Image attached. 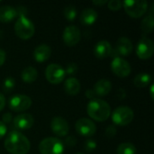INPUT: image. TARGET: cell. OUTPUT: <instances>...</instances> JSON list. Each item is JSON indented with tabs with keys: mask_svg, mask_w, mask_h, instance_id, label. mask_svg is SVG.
Returning a JSON list of instances; mask_svg holds the SVG:
<instances>
[{
	"mask_svg": "<svg viewBox=\"0 0 154 154\" xmlns=\"http://www.w3.org/2000/svg\"><path fill=\"white\" fill-rule=\"evenodd\" d=\"M5 148L11 154H27L30 152V141L18 131H12L5 140Z\"/></svg>",
	"mask_w": 154,
	"mask_h": 154,
	"instance_id": "cell-1",
	"label": "cell"
},
{
	"mask_svg": "<svg viewBox=\"0 0 154 154\" xmlns=\"http://www.w3.org/2000/svg\"><path fill=\"white\" fill-rule=\"evenodd\" d=\"M88 115L97 122L106 121L111 115L110 106L104 100L95 98L89 101L87 106Z\"/></svg>",
	"mask_w": 154,
	"mask_h": 154,
	"instance_id": "cell-2",
	"label": "cell"
},
{
	"mask_svg": "<svg viewBox=\"0 0 154 154\" xmlns=\"http://www.w3.org/2000/svg\"><path fill=\"white\" fill-rule=\"evenodd\" d=\"M14 32L20 39L28 40L34 34V24L25 14H18V18L14 23Z\"/></svg>",
	"mask_w": 154,
	"mask_h": 154,
	"instance_id": "cell-3",
	"label": "cell"
},
{
	"mask_svg": "<svg viewBox=\"0 0 154 154\" xmlns=\"http://www.w3.org/2000/svg\"><path fill=\"white\" fill-rule=\"evenodd\" d=\"M122 3L126 14L133 18L143 16L148 10V3L145 0H125Z\"/></svg>",
	"mask_w": 154,
	"mask_h": 154,
	"instance_id": "cell-4",
	"label": "cell"
},
{
	"mask_svg": "<svg viewBox=\"0 0 154 154\" xmlns=\"http://www.w3.org/2000/svg\"><path fill=\"white\" fill-rule=\"evenodd\" d=\"M41 154H63L64 144L55 137H48L43 139L39 144Z\"/></svg>",
	"mask_w": 154,
	"mask_h": 154,
	"instance_id": "cell-5",
	"label": "cell"
},
{
	"mask_svg": "<svg viewBox=\"0 0 154 154\" xmlns=\"http://www.w3.org/2000/svg\"><path fill=\"white\" fill-rule=\"evenodd\" d=\"M134 111L129 106H125L116 107L112 113L113 123L120 126H125L129 125L134 120Z\"/></svg>",
	"mask_w": 154,
	"mask_h": 154,
	"instance_id": "cell-6",
	"label": "cell"
},
{
	"mask_svg": "<svg viewBox=\"0 0 154 154\" xmlns=\"http://www.w3.org/2000/svg\"><path fill=\"white\" fill-rule=\"evenodd\" d=\"M66 73L65 69L59 64L52 63L48 65L45 69V77L46 79L51 84H60L65 79Z\"/></svg>",
	"mask_w": 154,
	"mask_h": 154,
	"instance_id": "cell-7",
	"label": "cell"
},
{
	"mask_svg": "<svg viewBox=\"0 0 154 154\" xmlns=\"http://www.w3.org/2000/svg\"><path fill=\"white\" fill-rule=\"evenodd\" d=\"M8 105L14 112H23L29 109L32 106V99L25 95L18 94L10 97Z\"/></svg>",
	"mask_w": 154,
	"mask_h": 154,
	"instance_id": "cell-8",
	"label": "cell"
},
{
	"mask_svg": "<svg viewBox=\"0 0 154 154\" xmlns=\"http://www.w3.org/2000/svg\"><path fill=\"white\" fill-rule=\"evenodd\" d=\"M153 42L147 37H143L137 43V47H136L137 56L141 60H149L153 55Z\"/></svg>",
	"mask_w": 154,
	"mask_h": 154,
	"instance_id": "cell-9",
	"label": "cell"
},
{
	"mask_svg": "<svg viewBox=\"0 0 154 154\" xmlns=\"http://www.w3.org/2000/svg\"><path fill=\"white\" fill-rule=\"evenodd\" d=\"M111 69L119 78L128 77L131 73L130 63L121 57H116L111 62Z\"/></svg>",
	"mask_w": 154,
	"mask_h": 154,
	"instance_id": "cell-10",
	"label": "cell"
},
{
	"mask_svg": "<svg viewBox=\"0 0 154 154\" xmlns=\"http://www.w3.org/2000/svg\"><path fill=\"white\" fill-rule=\"evenodd\" d=\"M75 129L79 135L84 137H91L96 134L97 126L95 123L90 119L81 118L76 122Z\"/></svg>",
	"mask_w": 154,
	"mask_h": 154,
	"instance_id": "cell-11",
	"label": "cell"
},
{
	"mask_svg": "<svg viewBox=\"0 0 154 154\" xmlns=\"http://www.w3.org/2000/svg\"><path fill=\"white\" fill-rule=\"evenodd\" d=\"M62 38L67 46H75L80 41V30L75 25H69L65 28Z\"/></svg>",
	"mask_w": 154,
	"mask_h": 154,
	"instance_id": "cell-12",
	"label": "cell"
},
{
	"mask_svg": "<svg viewBox=\"0 0 154 154\" xmlns=\"http://www.w3.org/2000/svg\"><path fill=\"white\" fill-rule=\"evenodd\" d=\"M51 128L52 133L59 137L66 136L69 134V130L68 122L64 118L60 116H56L51 120Z\"/></svg>",
	"mask_w": 154,
	"mask_h": 154,
	"instance_id": "cell-13",
	"label": "cell"
},
{
	"mask_svg": "<svg viewBox=\"0 0 154 154\" xmlns=\"http://www.w3.org/2000/svg\"><path fill=\"white\" fill-rule=\"evenodd\" d=\"M34 123L33 116L30 114H20L14 118V125L20 131L30 129Z\"/></svg>",
	"mask_w": 154,
	"mask_h": 154,
	"instance_id": "cell-14",
	"label": "cell"
},
{
	"mask_svg": "<svg viewBox=\"0 0 154 154\" xmlns=\"http://www.w3.org/2000/svg\"><path fill=\"white\" fill-rule=\"evenodd\" d=\"M112 53V46L109 42L102 40L94 47V54L98 59H105Z\"/></svg>",
	"mask_w": 154,
	"mask_h": 154,
	"instance_id": "cell-15",
	"label": "cell"
},
{
	"mask_svg": "<svg viewBox=\"0 0 154 154\" xmlns=\"http://www.w3.org/2000/svg\"><path fill=\"white\" fill-rule=\"evenodd\" d=\"M112 90V83L106 79H99L95 85L93 91L97 97H106Z\"/></svg>",
	"mask_w": 154,
	"mask_h": 154,
	"instance_id": "cell-16",
	"label": "cell"
},
{
	"mask_svg": "<svg viewBox=\"0 0 154 154\" xmlns=\"http://www.w3.org/2000/svg\"><path fill=\"white\" fill-rule=\"evenodd\" d=\"M51 55V49L46 44L38 45L33 51V58L37 62L46 61Z\"/></svg>",
	"mask_w": 154,
	"mask_h": 154,
	"instance_id": "cell-17",
	"label": "cell"
},
{
	"mask_svg": "<svg viewBox=\"0 0 154 154\" xmlns=\"http://www.w3.org/2000/svg\"><path fill=\"white\" fill-rule=\"evenodd\" d=\"M18 15L17 10L11 5H3L0 7V22L9 23Z\"/></svg>",
	"mask_w": 154,
	"mask_h": 154,
	"instance_id": "cell-18",
	"label": "cell"
},
{
	"mask_svg": "<svg viewBox=\"0 0 154 154\" xmlns=\"http://www.w3.org/2000/svg\"><path fill=\"white\" fill-rule=\"evenodd\" d=\"M116 51L122 56H127L133 51V43L126 37H120L116 42Z\"/></svg>",
	"mask_w": 154,
	"mask_h": 154,
	"instance_id": "cell-19",
	"label": "cell"
},
{
	"mask_svg": "<svg viewBox=\"0 0 154 154\" xmlns=\"http://www.w3.org/2000/svg\"><path fill=\"white\" fill-rule=\"evenodd\" d=\"M65 92L69 96H76L80 91V83L75 78H69L64 82Z\"/></svg>",
	"mask_w": 154,
	"mask_h": 154,
	"instance_id": "cell-20",
	"label": "cell"
},
{
	"mask_svg": "<svg viewBox=\"0 0 154 154\" xmlns=\"http://www.w3.org/2000/svg\"><path fill=\"white\" fill-rule=\"evenodd\" d=\"M97 19V13L93 8H86L80 14V22L85 25L93 24Z\"/></svg>",
	"mask_w": 154,
	"mask_h": 154,
	"instance_id": "cell-21",
	"label": "cell"
},
{
	"mask_svg": "<svg viewBox=\"0 0 154 154\" xmlns=\"http://www.w3.org/2000/svg\"><path fill=\"white\" fill-rule=\"evenodd\" d=\"M38 76V72L36 70V69H34L33 67H27L25 68L21 74V78L23 79V82L26 83H32L34 82L37 79Z\"/></svg>",
	"mask_w": 154,
	"mask_h": 154,
	"instance_id": "cell-22",
	"label": "cell"
},
{
	"mask_svg": "<svg viewBox=\"0 0 154 154\" xmlns=\"http://www.w3.org/2000/svg\"><path fill=\"white\" fill-rule=\"evenodd\" d=\"M152 81V76L148 73H140L138 74L134 79V84L136 88H145Z\"/></svg>",
	"mask_w": 154,
	"mask_h": 154,
	"instance_id": "cell-23",
	"label": "cell"
},
{
	"mask_svg": "<svg viewBox=\"0 0 154 154\" xmlns=\"http://www.w3.org/2000/svg\"><path fill=\"white\" fill-rule=\"evenodd\" d=\"M154 18L152 14L147 15L141 23V28L143 33H151L153 31Z\"/></svg>",
	"mask_w": 154,
	"mask_h": 154,
	"instance_id": "cell-24",
	"label": "cell"
},
{
	"mask_svg": "<svg viewBox=\"0 0 154 154\" xmlns=\"http://www.w3.org/2000/svg\"><path fill=\"white\" fill-rule=\"evenodd\" d=\"M117 154H136V148L131 143H120L116 149Z\"/></svg>",
	"mask_w": 154,
	"mask_h": 154,
	"instance_id": "cell-25",
	"label": "cell"
},
{
	"mask_svg": "<svg viewBox=\"0 0 154 154\" xmlns=\"http://www.w3.org/2000/svg\"><path fill=\"white\" fill-rule=\"evenodd\" d=\"M64 16L69 21H73L77 16V10L74 5H68L64 9Z\"/></svg>",
	"mask_w": 154,
	"mask_h": 154,
	"instance_id": "cell-26",
	"label": "cell"
},
{
	"mask_svg": "<svg viewBox=\"0 0 154 154\" xmlns=\"http://www.w3.org/2000/svg\"><path fill=\"white\" fill-rule=\"evenodd\" d=\"M14 86H15V80H14V79L12 78V77L6 78V79L4 80V82H3V89H4V91L6 92V93L11 92V91L14 89Z\"/></svg>",
	"mask_w": 154,
	"mask_h": 154,
	"instance_id": "cell-27",
	"label": "cell"
},
{
	"mask_svg": "<svg viewBox=\"0 0 154 154\" xmlns=\"http://www.w3.org/2000/svg\"><path fill=\"white\" fill-rule=\"evenodd\" d=\"M108 8L113 11H117L120 10L123 7V3L120 0H111L107 2Z\"/></svg>",
	"mask_w": 154,
	"mask_h": 154,
	"instance_id": "cell-28",
	"label": "cell"
},
{
	"mask_svg": "<svg viewBox=\"0 0 154 154\" xmlns=\"http://www.w3.org/2000/svg\"><path fill=\"white\" fill-rule=\"evenodd\" d=\"M77 71H78V65L73 62L69 63L65 69V73L68 75H73V74L77 73Z\"/></svg>",
	"mask_w": 154,
	"mask_h": 154,
	"instance_id": "cell-29",
	"label": "cell"
},
{
	"mask_svg": "<svg viewBox=\"0 0 154 154\" xmlns=\"http://www.w3.org/2000/svg\"><path fill=\"white\" fill-rule=\"evenodd\" d=\"M96 148H97V143L94 140L89 139V140H88L86 142V143H85V149H86V151H88V152H93Z\"/></svg>",
	"mask_w": 154,
	"mask_h": 154,
	"instance_id": "cell-30",
	"label": "cell"
},
{
	"mask_svg": "<svg viewBox=\"0 0 154 154\" xmlns=\"http://www.w3.org/2000/svg\"><path fill=\"white\" fill-rule=\"evenodd\" d=\"M116 134V128L113 125H109L106 130V135L108 138H113Z\"/></svg>",
	"mask_w": 154,
	"mask_h": 154,
	"instance_id": "cell-31",
	"label": "cell"
},
{
	"mask_svg": "<svg viewBox=\"0 0 154 154\" xmlns=\"http://www.w3.org/2000/svg\"><path fill=\"white\" fill-rule=\"evenodd\" d=\"M6 132H7L6 125L3 122H0V139H2L5 135Z\"/></svg>",
	"mask_w": 154,
	"mask_h": 154,
	"instance_id": "cell-32",
	"label": "cell"
},
{
	"mask_svg": "<svg viewBox=\"0 0 154 154\" xmlns=\"http://www.w3.org/2000/svg\"><path fill=\"white\" fill-rule=\"evenodd\" d=\"M2 119H3V122H4L5 125V124H9V123H11V121H12V115L9 114V113H6V114H5V115L2 116Z\"/></svg>",
	"mask_w": 154,
	"mask_h": 154,
	"instance_id": "cell-33",
	"label": "cell"
},
{
	"mask_svg": "<svg viewBox=\"0 0 154 154\" xmlns=\"http://www.w3.org/2000/svg\"><path fill=\"white\" fill-rule=\"evenodd\" d=\"M86 97H87L88 98H89L90 100L95 99V98L97 97V96H96L95 92L93 91V89H92V90H88V91L86 92Z\"/></svg>",
	"mask_w": 154,
	"mask_h": 154,
	"instance_id": "cell-34",
	"label": "cell"
},
{
	"mask_svg": "<svg viewBox=\"0 0 154 154\" xmlns=\"http://www.w3.org/2000/svg\"><path fill=\"white\" fill-rule=\"evenodd\" d=\"M5 51L2 49H0V66H2L4 63H5Z\"/></svg>",
	"mask_w": 154,
	"mask_h": 154,
	"instance_id": "cell-35",
	"label": "cell"
},
{
	"mask_svg": "<svg viewBox=\"0 0 154 154\" xmlns=\"http://www.w3.org/2000/svg\"><path fill=\"white\" fill-rule=\"evenodd\" d=\"M5 106V97L2 93H0V111L4 109Z\"/></svg>",
	"mask_w": 154,
	"mask_h": 154,
	"instance_id": "cell-36",
	"label": "cell"
},
{
	"mask_svg": "<svg viewBox=\"0 0 154 154\" xmlns=\"http://www.w3.org/2000/svg\"><path fill=\"white\" fill-rule=\"evenodd\" d=\"M76 139H74V137L73 136H69V137H68L67 139H66V143H67V144H69V145H74L75 143H76Z\"/></svg>",
	"mask_w": 154,
	"mask_h": 154,
	"instance_id": "cell-37",
	"label": "cell"
},
{
	"mask_svg": "<svg viewBox=\"0 0 154 154\" xmlns=\"http://www.w3.org/2000/svg\"><path fill=\"white\" fill-rule=\"evenodd\" d=\"M108 1L106 0H97V1H93V5H98V6H102L106 4H107Z\"/></svg>",
	"mask_w": 154,
	"mask_h": 154,
	"instance_id": "cell-38",
	"label": "cell"
},
{
	"mask_svg": "<svg viewBox=\"0 0 154 154\" xmlns=\"http://www.w3.org/2000/svg\"><path fill=\"white\" fill-rule=\"evenodd\" d=\"M153 85L151 86V96H152V98H153Z\"/></svg>",
	"mask_w": 154,
	"mask_h": 154,
	"instance_id": "cell-39",
	"label": "cell"
},
{
	"mask_svg": "<svg viewBox=\"0 0 154 154\" xmlns=\"http://www.w3.org/2000/svg\"><path fill=\"white\" fill-rule=\"evenodd\" d=\"M77 154H84V153H77Z\"/></svg>",
	"mask_w": 154,
	"mask_h": 154,
	"instance_id": "cell-40",
	"label": "cell"
}]
</instances>
